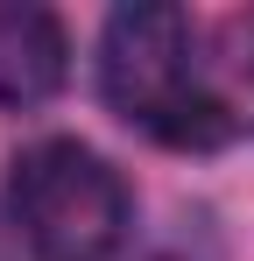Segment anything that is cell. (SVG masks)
<instances>
[{"label": "cell", "mask_w": 254, "mask_h": 261, "mask_svg": "<svg viewBox=\"0 0 254 261\" xmlns=\"http://www.w3.org/2000/svg\"><path fill=\"white\" fill-rule=\"evenodd\" d=\"M99 92L127 127L156 134L163 148H219L233 134L226 99L198 64L191 14L163 0H134L106 14L99 36Z\"/></svg>", "instance_id": "cell-1"}, {"label": "cell", "mask_w": 254, "mask_h": 261, "mask_svg": "<svg viewBox=\"0 0 254 261\" xmlns=\"http://www.w3.org/2000/svg\"><path fill=\"white\" fill-rule=\"evenodd\" d=\"M127 184L85 141H36L7 163V219L36 261H106L127 240Z\"/></svg>", "instance_id": "cell-2"}, {"label": "cell", "mask_w": 254, "mask_h": 261, "mask_svg": "<svg viewBox=\"0 0 254 261\" xmlns=\"http://www.w3.org/2000/svg\"><path fill=\"white\" fill-rule=\"evenodd\" d=\"M71 71L64 21L49 7H0V106H42Z\"/></svg>", "instance_id": "cell-3"}]
</instances>
